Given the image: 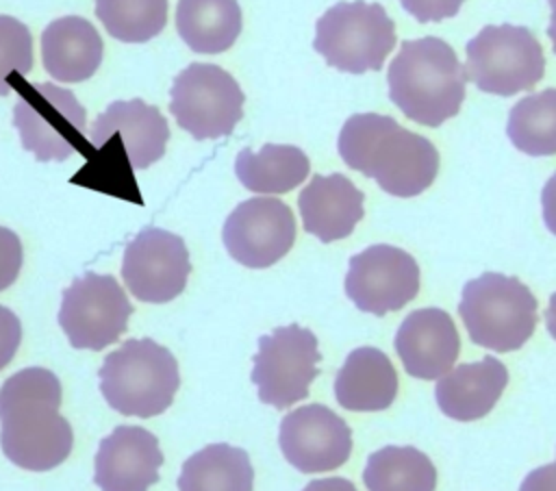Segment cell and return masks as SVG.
<instances>
[{
  "label": "cell",
  "instance_id": "obj_14",
  "mask_svg": "<svg viewBox=\"0 0 556 491\" xmlns=\"http://www.w3.org/2000/svg\"><path fill=\"white\" fill-rule=\"evenodd\" d=\"M228 254L243 267L265 269L295 243L293 211L278 198H250L235 206L222 228Z\"/></svg>",
  "mask_w": 556,
  "mask_h": 491
},
{
  "label": "cell",
  "instance_id": "obj_30",
  "mask_svg": "<svg viewBox=\"0 0 556 491\" xmlns=\"http://www.w3.org/2000/svg\"><path fill=\"white\" fill-rule=\"evenodd\" d=\"M24 250L20 237L11 230L0 226V291L11 287L22 269Z\"/></svg>",
  "mask_w": 556,
  "mask_h": 491
},
{
  "label": "cell",
  "instance_id": "obj_19",
  "mask_svg": "<svg viewBox=\"0 0 556 491\" xmlns=\"http://www.w3.org/2000/svg\"><path fill=\"white\" fill-rule=\"evenodd\" d=\"M365 193L343 174H315L298 196L302 226L321 243L352 235L365 215Z\"/></svg>",
  "mask_w": 556,
  "mask_h": 491
},
{
  "label": "cell",
  "instance_id": "obj_31",
  "mask_svg": "<svg viewBox=\"0 0 556 491\" xmlns=\"http://www.w3.org/2000/svg\"><path fill=\"white\" fill-rule=\"evenodd\" d=\"M465 0H400L402 9L417 22H441L454 17Z\"/></svg>",
  "mask_w": 556,
  "mask_h": 491
},
{
  "label": "cell",
  "instance_id": "obj_37",
  "mask_svg": "<svg viewBox=\"0 0 556 491\" xmlns=\"http://www.w3.org/2000/svg\"><path fill=\"white\" fill-rule=\"evenodd\" d=\"M552 7V15H549V26H547V37L552 39V48L556 54V0H547Z\"/></svg>",
  "mask_w": 556,
  "mask_h": 491
},
{
  "label": "cell",
  "instance_id": "obj_35",
  "mask_svg": "<svg viewBox=\"0 0 556 491\" xmlns=\"http://www.w3.org/2000/svg\"><path fill=\"white\" fill-rule=\"evenodd\" d=\"M302 491H358L354 487L352 480L348 478H339V476H330V478H317L311 480Z\"/></svg>",
  "mask_w": 556,
  "mask_h": 491
},
{
  "label": "cell",
  "instance_id": "obj_28",
  "mask_svg": "<svg viewBox=\"0 0 556 491\" xmlns=\"http://www.w3.org/2000/svg\"><path fill=\"white\" fill-rule=\"evenodd\" d=\"M104 30L126 43H143L167 24V0H96Z\"/></svg>",
  "mask_w": 556,
  "mask_h": 491
},
{
  "label": "cell",
  "instance_id": "obj_5",
  "mask_svg": "<svg viewBox=\"0 0 556 491\" xmlns=\"http://www.w3.org/2000/svg\"><path fill=\"white\" fill-rule=\"evenodd\" d=\"M539 302L517 278L497 272L465 282L458 313L469 339L493 352L519 350L536 328Z\"/></svg>",
  "mask_w": 556,
  "mask_h": 491
},
{
  "label": "cell",
  "instance_id": "obj_36",
  "mask_svg": "<svg viewBox=\"0 0 556 491\" xmlns=\"http://www.w3.org/2000/svg\"><path fill=\"white\" fill-rule=\"evenodd\" d=\"M545 326L552 339H556V291L549 295V304L545 309Z\"/></svg>",
  "mask_w": 556,
  "mask_h": 491
},
{
  "label": "cell",
  "instance_id": "obj_17",
  "mask_svg": "<svg viewBox=\"0 0 556 491\" xmlns=\"http://www.w3.org/2000/svg\"><path fill=\"white\" fill-rule=\"evenodd\" d=\"M163 452L141 426H117L100 441L93 482L102 491H148L159 482Z\"/></svg>",
  "mask_w": 556,
  "mask_h": 491
},
{
  "label": "cell",
  "instance_id": "obj_29",
  "mask_svg": "<svg viewBox=\"0 0 556 491\" xmlns=\"http://www.w3.org/2000/svg\"><path fill=\"white\" fill-rule=\"evenodd\" d=\"M33 70V37L26 24L0 15V96L11 93L9 76H26Z\"/></svg>",
  "mask_w": 556,
  "mask_h": 491
},
{
  "label": "cell",
  "instance_id": "obj_34",
  "mask_svg": "<svg viewBox=\"0 0 556 491\" xmlns=\"http://www.w3.org/2000/svg\"><path fill=\"white\" fill-rule=\"evenodd\" d=\"M541 204H543V222L552 235H556V172L549 176L541 191Z\"/></svg>",
  "mask_w": 556,
  "mask_h": 491
},
{
  "label": "cell",
  "instance_id": "obj_2",
  "mask_svg": "<svg viewBox=\"0 0 556 491\" xmlns=\"http://www.w3.org/2000/svg\"><path fill=\"white\" fill-rule=\"evenodd\" d=\"M337 150L350 169L374 178L395 198L424 193L439 174L434 143L382 113L348 117L339 130Z\"/></svg>",
  "mask_w": 556,
  "mask_h": 491
},
{
  "label": "cell",
  "instance_id": "obj_32",
  "mask_svg": "<svg viewBox=\"0 0 556 491\" xmlns=\"http://www.w3.org/2000/svg\"><path fill=\"white\" fill-rule=\"evenodd\" d=\"M22 341V324L17 315L0 304V369L7 367Z\"/></svg>",
  "mask_w": 556,
  "mask_h": 491
},
{
  "label": "cell",
  "instance_id": "obj_22",
  "mask_svg": "<svg viewBox=\"0 0 556 491\" xmlns=\"http://www.w3.org/2000/svg\"><path fill=\"white\" fill-rule=\"evenodd\" d=\"M397 372L391 358L371 345L356 348L334 376L339 406L356 413L384 411L397 395Z\"/></svg>",
  "mask_w": 556,
  "mask_h": 491
},
{
  "label": "cell",
  "instance_id": "obj_12",
  "mask_svg": "<svg viewBox=\"0 0 556 491\" xmlns=\"http://www.w3.org/2000/svg\"><path fill=\"white\" fill-rule=\"evenodd\" d=\"M345 293L363 313L382 317L400 311L419 293V265L402 248L369 246L350 259Z\"/></svg>",
  "mask_w": 556,
  "mask_h": 491
},
{
  "label": "cell",
  "instance_id": "obj_3",
  "mask_svg": "<svg viewBox=\"0 0 556 491\" xmlns=\"http://www.w3.org/2000/svg\"><path fill=\"white\" fill-rule=\"evenodd\" d=\"M391 102L413 122L437 128L460 111L467 76L439 37L406 39L387 70Z\"/></svg>",
  "mask_w": 556,
  "mask_h": 491
},
{
  "label": "cell",
  "instance_id": "obj_16",
  "mask_svg": "<svg viewBox=\"0 0 556 491\" xmlns=\"http://www.w3.org/2000/svg\"><path fill=\"white\" fill-rule=\"evenodd\" d=\"M395 352L408 376L437 380L460 354V337L450 313L437 306L417 309L395 332Z\"/></svg>",
  "mask_w": 556,
  "mask_h": 491
},
{
  "label": "cell",
  "instance_id": "obj_18",
  "mask_svg": "<svg viewBox=\"0 0 556 491\" xmlns=\"http://www.w3.org/2000/svg\"><path fill=\"white\" fill-rule=\"evenodd\" d=\"M117 137L126 150L132 169H146L165 154L169 126L163 113L143 100H115L96 117L89 141L102 150L109 139Z\"/></svg>",
  "mask_w": 556,
  "mask_h": 491
},
{
  "label": "cell",
  "instance_id": "obj_13",
  "mask_svg": "<svg viewBox=\"0 0 556 491\" xmlns=\"http://www.w3.org/2000/svg\"><path fill=\"white\" fill-rule=\"evenodd\" d=\"M189 274V250L182 237L169 230L148 226L124 250L122 278L139 302L163 304L178 298Z\"/></svg>",
  "mask_w": 556,
  "mask_h": 491
},
{
  "label": "cell",
  "instance_id": "obj_27",
  "mask_svg": "<svg viewBox=\"0 0 556 491\" xmlns=\"http://www.w3.org/2000/svg\"><path fill=\"white\" fill-rule=\"evenodd\" d=\"M506 135L523 154H556V89L521 98L508 113Z\"/></svg>",
  "mask_w": 556,
  "mask_h": 491
},
{
  "label": "cell",
  "instance_id": "obj_9",
  "mask_svg": "<svg viewBox=\"0 0 556 491\" xmlns=\"http://www.w3.org/2000/svg\"><path fill=\"white\" fill-rule=\"evenodd\" d=\"M169 111L193 139L228 137L243 117L245 96L232 74L213 63H191L172 83Z\"/></svg>",
  "mask_w": 556,
  "mask_h": 491
},
{
  "label": "cell",
  "instance_id": "obj_10",
  "mask_svg": "<svg viewBox=\"0 0 556 491\" xmlns=\"http://www.w3.org/2000/svg\"><path fill=\"white\" fill-rule=\"evenodd\" d=\"M252 361L258 400L274 408H287L308 398V387L319 376L321 354L313 330L289 324L258 337V352Z\"/></svg>",
  "mask_w": 556,
  "mask_h": 491
},
{
  "label": "cell",
  "instance_id": "obj_20",
  "mask_svg": "<svg viewBox=\"0 0 556 491\" xmlns=\"http://www.w3.org/2000/svg\"><path fill=\"white\" fill-rule=\"evenodd\" d=\"M508 385V369L495 356L460 363L437 378L434 398L443 415L456 421H476L493 411Z\"/></svg>",
  "mask_w": 556,
  "mask_h": 491
},
{
  "label": "cell",
  "instance_id": "obj_8",
  "mask_svg": "<svg viewBox=\"0 0 556 491\" xmlns=\"http://www.w3.org/2000/svg\"><path fill=\"white\" fill-rule=\"evenodd\" d=\"M15 87L20 98L13 106V126L37 161H65L85 143L87 115L70 89L26 80Z\"/></svg>",
  "mask_w": 556,
  "mask_h": 491
},
{
  "label": "cell",
  "instance_id": "obj_26",
  "mask_svg": "<svg viewBox=\"0 0 556 491\" xmlns=\"http://www.w3.org/2000/svg\"><path fill=\"white\" fill-rule=\"evenodd\" d=\"M363 484L367 491H434L437 467L413 445H387L369 454Z\"/></svg>",
  "mask_w": 556,
  "mask_h": 491
},
{
  "label": "cell",
  "instance_id": "obj_15",
  "mask_svg": "<svg viewBox=\"0 0 556 491\" xmlns=\"http://www.w3.org/2000/svg\"><path fill=\"white\" fill-rule=\"evenodd\" d=\"M278 443L287 463L298 471H332L352 454V428L332 408L306 404L282 417Z\"/></svg>",
  "mask_w": 556,
  "mask_h": 491
},
{
  "label": "cell",
  "instance_id": "obj_4",
  "mask_svg": "<svg viewBox=\"0 0 556 491\" xmlns=\"http://www.w3.org/2000/svg\"><path fill=\"white\" fill-rule=\"evenodd\" d=\"M180 385L178 361L152 339H128L106 354L100 391L111 408L128 417H154L167 411Z\"/></svg>",
  "mask_w": 556,
  "mask_h": 491
},
{
  "label": "cell",
  "instance_id": "obj_11",
  "mask_svg": "<svg viewBox=\"0 0 556 491\" xmlns=\"http://www.w3.org/2000/svg\"><path fill=\"white\" fill-rule=\"evenodd\" d=\"M132 304L109 274L87 272L63 291L59 324L72 348L104 350L128 328Z\"/></svg>",
  "mask_w": 556,
  "mask_h": 491
},
{
  "label": "cell",
  "instance_id": "obj_24",
  "mask_svg": "<svg viewBox=\"0 0 556 491\" xmlns=\"http://www.w3.org/2000/svg\"><path fill=\"white\" fill-rule=\"evenodd\" d=\"M311 161L298 146L265 143L258 152L243 148L235 161L239 182L254 193H287L304 182Z\"/></svg>",
  "mask_w": 556,
  "mask_h": 491
},
{
  "label": "cell",
  "instance_id": "obj_21",
  "mask_svg": "<svg viewBox=\"0 0 556 491\" xmlns=\"http://www.w3.org/2000/svg\"><path fill=\"white\" fill-rule=\"evenodd\" d=\"M104 46L96 26L80 15L52 20L41 33V61L59 83H83L102 63Z\"/></svg>",
  "mask_w": 556,
  "mask_h": 491
},
{
  "label": "cell",
  "instance_id": "obj_7",
  "mask_svg": "<svg viewBox=\"0 0 556 491\" xmlns=\"http://www.w3.org/2000/svg\"><path fill=\"white\" fill-rule=\"evenodd\" d=\"M467 76L484 93L515 96L532 89L545 74L539 39L526 26H484L465 46Z\"/></svg>",
  "mask_w": 556,
  "mask_h": 491
},
{
  "label": "cell",
  "instance_id": "obj_25",
  "mask_svg": "<svg viewBox=\"0 0 556 491\" xmlns=\"http://www.w3.org/2000/svg\"><path fill=\"white\" fill-rule=\"evenodd\" d=\"M254 469L243 448L211 443L191 454L180 469L178 491H252Z\"/></svg>",
  "mask_w": 556,
  "mask_h": 491
},
{
  "label": "cell",
  "instance_id": "obj_6",
  "mask_svg": "<svg viewBox=\"0 0 556 491\" xmlns=\"http://www.w3.org/2000/svg\"><path fill=\"white\" fill-rule=\"evenodd\" d=\"M393 46L395 24L378 2H337L315 24L313 48L339 72H378Z\"/></svg>",
  "mask_w": 556,
  "mask_h": 491
},
{
  "label": "cell",
  "instance_id": "obj_33",
  "mask_svg": "<svg viewBox=\"0 0 556 491\" xmlns=\"http://www.w3.org/2000/svg\"><path fill=\"white\" fill-rule=\"evenodd\" d=\"M519 491H556V461L532 469L523 478Z\"/></svg>",
  "mask_w": 556,
  "mask_h": 491
},
{
  "label": "cell",
  "instance_id": "obj_23",
  "mask_svg": "<svg viewBox=\"0 0 556 491\" xmlns=\"http://www.w3.org/2000/svg\"><path fill=\"white\" fill-rule=\"evenodd\" d=\"M243 28L237 0H178L176 30L180 39L200 54L228 50Z\"/></svg>",
  "mask_w": 556,
  "mask_h": 491
},
{
  "label": "cell",
  "instance_id": "obj_1",
  "mask_svg": "<svg viewBox=\"0 0 556 491\" xmlns=\"http://www.w3.org/2000/svg\"><path fill=\"white\" fill-rule=\"evenodd\" d=\"M61 380L46 367H24L0 387V445L22 469L48 471L72 452L74 432L59 413Z\"/></svg>",
  "mask_w": 556,
  "mask_h": 491
}]
</instances>
